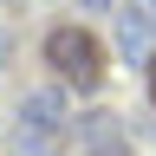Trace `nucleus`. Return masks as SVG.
Returning a JSON list of instances; mask_svg holds the SVG:
<instances>
[{"label": "nucleus", "mask_w": 156, "mask_h": 156, "mask_svg": "<svg viewBox=\"0 0 156 156\" xmlns=\"http://www.w3.org/2000/svg\"><path fill=\"white\" fill-rule=\"evenodd\" d=\"M46 65H52V78H65L78 91L104 85V46L91 39V26H52L46 33Z\"/></svg>", "instance_id": "obj_1"}, {"label": "nucleus", "mask_w": 156, "mask_h": 156, "mask_svg": "<svg viewBox=\"0 0 156 156\" xmlns=\"http://www.w3.org/2000/svg\"><path fill=\"white\" fill-rule=\"evenodd\" d=\"M65 130H72V117H65V98L58 91H26L20 98V156H52L58 143H65Z\"/></svg>", "instance_id": "obj_2"}, {"label": "nucleus", "mask_w": 156, "mask_h": 156, "mask_svg": "<svg viewBox=\"0 0 156 156\" xmlns=\"http://www.w3.org/2000/svg\"><path fill=\"white\" fill-rule=\"evenodd\" d=\"M78 150L85 156H130V136L111 111H91V117H78Z\"/></svg>", "instance_id": "obj_3"}, {"label": "nucleus", "mask_w": 156, "mask_h": 156, "mask_svg": "<svg viewBox=\"0 0 156 156\" xmlns=\"http://www.w3.org/2000/svg\"><path fill=\"white\" fill-rule=\"evenodd\" d=\"M117 46H124V58H150L156 52V13L150 7H117Z\"/></svg>", "instance_id": "obj_4"}, {"label": "nucleus", "mask_w": 156, "mask_h": 156, "mask_svg": "<svg viewBox=\"0 0 156 156\" xmlns=\"http://www.w3.org/2000/svg\"><path fill=\"white\" fill-rule=\"evenodd\" d=\"M78 7H85V13H111L117 0H78Z\"/></svg>", "instance_id": "obj_5"}, {"label": "nucleus", "mask_w": 156, "mask_h": 156, "mask_svg": "<svg viewBox=\"0 0 156 156\" xmlns=\"http://www.w3.org/2000/svg\"><path fill=\"white\" fill-rule=\"evenodd\" d=\"M7 52H13V39H7V26H0V65H7Z\"/></svg>", "instance_id": "obj_6"}, {"label": "nucleus", "mask_w": 156, "mask_h": 156, "mask_svg": "<svg viewBox=\"0 0 156 156\" xmlns=\"http://www.w3.org/2000/svg\"><path fill=\"white\" fill-rule=\"evenodd\" d=\"M143 65H150V98H156V52H150V58H143Z\"/></svg>", "instance_id": "obj_7"}, {"label": "nucleus", "mask_w": 156, "mask_h": 156, "mask_svg": "<svg viewBox=\"0 0 156 156\" xmlns=\"http://www.w3.org/2000/svg\"><path fill=\"white\" fill-rule=\"evenodd\" d=\"M150 13H156V7H150Z\"/></svg>", "instance_id": "obj_8"}]
</instances>
